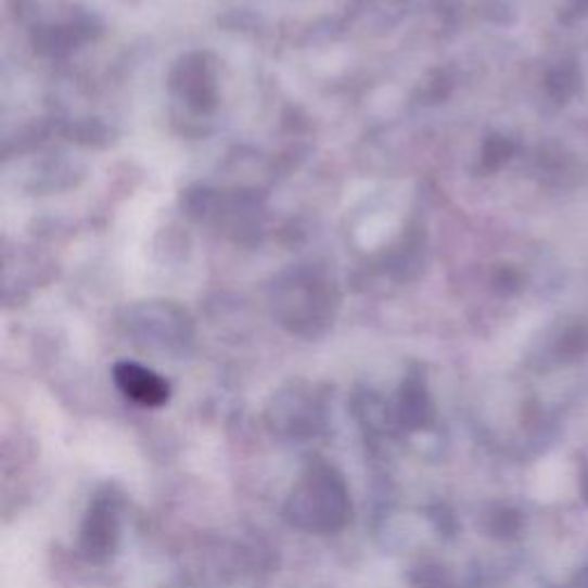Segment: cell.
Here are the masks:
<instances>
[{
	"label": "cell",
	"mask_w": 588,
	"mask_h": 588,
	"mask_svg": "<svg viewBox=\"0 0 588 588\" xmlns=\"http://www.w3.org/2000/svg\"><path fill=\"white\" fill-rule=\"evenodd\" d=\"M115 382L117 388L123 391V394L139 402L143 407H162L166 405L170 388L168 382L162 380L159 375H154L152 370L136 366V363H120L115 368Z\"/></svg>",
	"instance_id": "cell-2"
},
{
	"label": "cell",
	"mask_w": 588,
	"mask_h": 588,
	"mask_svg": "<svg viewBox=\"0 0 588 588\" xmlns=\"http://www.w3.org/2000/svg\"><path fill=\"white\" fill-rule=\"evenodd\" d=\"M290 520L308 532H336L347 520L349 499L343 478L327 464H316L302 476L290 497Z\"/></svg>",
	"instance_id": "cell-1"
},
{
	"label": "cell",
	"mask_w": 588,
	"mask_h": 588,
	"mask_svg": "<svg viewBox=\"0 0 588 588\" xmlns=\"http://www.w3.org/2000/svg\"><path fill=\"white\" fill-rule=\"evenodd\" d=\"M117 511L111 499H97L84 526V552L90 559H104L115 550L117 540Z\"/></svg>",
	"instance_id": "cell-3"
}]
</instances>
